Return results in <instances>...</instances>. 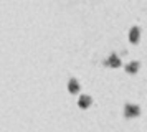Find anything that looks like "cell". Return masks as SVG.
<instances>
[{
  "mask_svg": "<svg viewBox=\"0 0 147 132\" xmlns=\"http://www.w3.org/2000/svg\"><path fill=\"white\" fill-rule=\"evenodd\" d=\"M140 114V109L137 104H126V107H124V116H126L127 119H132V117H137Z\"/></svg>",
  "mask_w": 147,
  "mask_h": 132,
  "instance_id": "cell-1",
  "label": "cell"
},
{
  "mask_svg": "<svg viewBox=\"0 0 147 132\" xmlns=\"http://www.w3.org/2000/svg\"><path fill=\"white\" fill-rule=\"evenodd\" d=\"M102 65L109 66V68H117V66H121V58L116 55V53H111V55H109V58L102 61Z\"/></svg>",
  "mask_w": 147,
  "mask_h": 132,
  "instance_id": "cell-2",
  "label": "cell"
},
{
  "mask_svg": "<svg viewBox=\"0 0 147 132\" xmlns=\"http://www.w3.org/2000/svg\"><path fill=\"white\" fill-rule=\"evenodd\" d=\"M139 35H140L139 26H132V28H131V32H129V41L136 45V43L139 41Z\"/></svg>",
  "mask_w": 147,
  "mask_h": 132,
  "instance_id": "cell-3",
  "label": "cell"
},
{
  "mask_svg": "<svg viewBox=\"0 0 147 132\" xmlns=\"http://www.w3.org/2000/svg\"><path fill=\"white\" fill-rule=\"evenodd\" d=\"M91 102H93V101H91V98H89V96H86V94H83V96L80 98V101H78V106H80L81 109H88V107L91 106Z\"/></svg>",
  "mask_w": 147,
  "mask_h": 132,
  "instance_id": "cell-4",
  "label": "cell"
},
{
  "mask_svg": "<svg viewBox=\"0 0 147 132\" xmlns=\"http://www.w3.org/2000/svg\"><path fill=\"white\" fill-rule=\"evenodd\" d=\"M68 91L73 92V94L80 91V83H78V81H76L74 78H71L69 81H68Z\"/></svg>",
  "mask_w": 147,
  "mask_h": 132,
  "instance_id": "cell-5",
  "label": "cell"
},
{
  "mask_svg": "<svg viewBox=\"0 0 147 132\" xmlns=\"http://www.w3.org/2000/svg\"><path fill=\"white\" fill-rule=\"evenodd\" d=\"M139 66H140L139 61H131V63H129V65L126 66V71L129 73V74H134V73H137Z\"/></svg>",
  "mask_w": 147,
  "mask_h": 132,
  "instance_id": "cell-6",
  "label": "cell"
}]
</instances>
